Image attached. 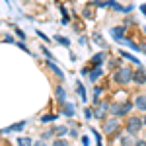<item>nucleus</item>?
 Listing matches in <instances>:
<instances>
[{"label":"nucleus","mask_w":146,"mask_h":146,"mask_svg":"<svg viewBox=\"0 0 146 146\" xmlns=\"http://www.w3.org/2000/svg\"><path fill=\"white\" fill-rule=\"evenodd\" d=\"M113 80L117 84H121V86H129L133 82V70L129 66H119L115 70V74H113Z\"/></svg>","instance_id":"obj_1"},{"label":"nucleus","mask_w":146,"mask_h":146,"mask_svg":"<svg viewBox=\"0 0 146 146\" xmlns=\"http://www.w3.org/2000/svg\"><path fill=\"white\" fill-rule=\"evenodd\" d=\"M144 127V123H142V117H129L127 119V133L129 135H138V131Z\"/></svg>","instance_id":"obj_2"},{"label":"nucleus","mask_w":146,"mask_h":146,"mask_svg":"<svg viewBox=\"0 0 146 146\" xmlns=\"http://www.w3.org/2000/svg\"><path fill=\"white\" fill-rule=\"evenodd\" d=\"M96 105H98V107L94 109V117L100 119V121H105V115L109 113V103H107V101H98Z\"/></svg>","instance_id":"obj_3"},{"label":"nucleus","mask_w":146,"mask_h":146,"mask_svg":"<svg viewBox=\"0 0 146 146\" xmlns=\"http://www.w3.org/2000/svg\"><path fill=\"white\" fill-rule=\"evenodd\" d=\"M125 31H127V25H115V27H111V29H109V33L113 35V39H115L117 43H123Z\"/></svg>","instance_id":"obj_4"},{"label":"nucleus","mask_w":146,"mask_h":146,"mask_svg":"<svg viewBox=\"0 0 146 146\" xmlns=\"http://www.w3.org/2000/svg\"><path fill=\"white\" fill-rule=\"evenodd\" d=\"M133 82H135L136 86L146 84V72H144L142 66H138V70H133Z\"/></svg>","instance_id":"obj_5"},{"label":"nucleus","mask_w":146,"mask_h":146,"mask_svg":"<svg viewBox=\"0 0 146 146\" xmlns=\"http://www.w3.org/2000/svg\"><path fill=\"white\" fill-rule=\"evenodd\" d=\"M60 111H62V115H66L68 119H72V117L76 115V107H74V103H68V101H64V103L60 105Z\"/></svg>","instance_id":"obj_6"},{"label":"nucleus","mask_w":146,"mask_h":146,"mask_svg":"<svg viewBox=\"0 0 146 146\" xmlns=\"http://www.w3.org/2000/svg\"><path fill=\"white\" fill-rule=\"evenodd\" d=\"M117 129H119V119H107V123H103V133L105 135H111Z\"/></svg>","instance_id":"obj_7"},{"label":"nucleus","mask_w":146,"mask_h":146,"mask_svg":"<svg viewBox=\"0 0 146 146\" xmlns=\"http://www.w3.org/2000/svg\"><path fill=\"white\" fill-rule=\"evenodd\" d=\"M135 107L138 109V111L146 113V94H138L135 98Z\"/></svg>","instance_id":"obj_8"},{"label":"nucleus","mask_w":146,"mask_h":146,"mask_svg":"<svg viewBox=\"0 0 146 146\" xmlns=\"http://www.w3.org/2000/svg\"><path fill=\"white\" fill-rule=\"evenodd\" d=\"M109 113H111L113 117H123V105L117 103V101H113L111 105H109Z\"/></svg>","instance_id":"obj_9"},{"label":"nucleus","mask_w":146,"mask_h":146,"mask_svg":"<svg viewBox=\"0 0 146 146\" xmlns=\"http://www.w3.org/2000/svg\"><path fill=\"white\" fill-rule=\"evenodd\" d=\"M55 98H56V101H58V105H62V103L66 101V92H64L62 86H56L55 88Z\"/></svg>","instance_id":"obj_10"},{"label":"nucleus","mask_w":146,"mask_h":146,"mask_svg":"<svg viewBox=\"0 0 146 146\" xmlns=\"http://www.w3.org/2000/svg\"><path fill=\"white\" fill-rule=\"evenodd\" d=\"M88 76H90V82H96L98 78L103 76V68H101V66H94L90 70V74H88Z\"/></svg>","instance_id":"obj_11"},{"label":"nucleus","mask_w":146,"mask_h":146,"mask_svg":"<svg viewBox=\"0 0 146 146\" xmlns=\"http://www.w3.org/2000/svg\"><path fill=\"white\" fill-rule=\"evenodd\" d=\"M47 66H49V68H51V70H53V72L56 74V76H58V80H64V72H62V68L56 66L53 60H47Z\"/></svg>","instance_id":"obj_12"},{"label":"nucleus","mask_w":146,"mask_h":146,"mask_svg":"<svg viewBox=\"0 0 146 146\" xmlns=\"http://www.w3.org/2000/svg\"><path fill=\"white\" fill-rule=\"evenodd\" d=\"M27 125V121H20V123L12 125V127H6V129H2V133H16V131H23V127Z\"/></svg>","instance_id":"obj_13"},{"label":"nucleus","mask_w":146,"mask_h":146,"mask_svg":"<svg viewBox=\"0 0 146 146\" xmlns=\"http://www.w3.org/2000/svg\"><path fill=\"white\" fill-rule=\"evenodd\" d=\"M135 144H136V136L135 135L121 136V146H135Z\"/></svg>","instance_id":"obj_14"},{"label":"nucleus","mask_w":146,"mask_h":146,"mask_svg":"<svg viewBox=\"0 0 146 146\" xmlns=\"http://www.w3.org/2000/svg\"><path fill=\"white\" fill-rule=\"evenodd\" d=\"M123 43H125L127 47H129L131 51H136V53H138V51H142V49H140V45H138V43H135V41H133L131 37H125V39H123Z\"/></svg>","instance_id":"obj_15"},{"label":"nucleus","mask_w":146,"mask_h":146,"mask_svg":"<svg viewBox=\"0 0 146 146\" xmlns=\"http://www.w3.org/2000/svg\"><path fill=\"white\" fill-rule=\"evenodd\" d=\"M103 60H105V53H98V55L92 56V64H94V66H101Z\"/></svg>","instance_id":"obj_16"},{"label":"nucleus","mask_w":146,"mask_h":146,"mask_svg":"<svg viewBox=\"0 0 146 146\" xmlns=\"http://www.w3.org/2000/svg\"><path fill=\"white\" fill-rule=\"evenodd\" d=\"M55 43H58L60 47H64V49H70V41H68L66 37H62V35H55Z\"/></svg>","instance_id":"obj_17"},{"label":"nucleus","mask_w":146,"mask_h":146,"mask_svg":"<svg viewBox=\"0 0 146 146\" xmlns=\"http://www.w3.org/2000/svg\"><path fill=\"white\" fill-rule=\"evenodd\" d=\"M92 39H94V41H96V43H98L100 47H105V41H103V35H101L100 31H94V33H92Z\"/></svg>","instance_id":"obj_18"},{"label":"nucleus","mask_w":146,"mask_h":146,"mask_svg":"<svg viewBox=\"0 0 146 146\" xmlns=\"http://www.w3.org/2000/svg\"><path fill=\"white\" fill-rule=\"evenodd\" d=\"M76 90H78V94H80V98H82V101L88 100V98H86V90H84V84H82V82H76Z\"/></svg>","instance_id":"obj_19"},{"label":"nucleus","mask_w":146,"mask_h":146,"mask_svg":"<svg viewBox=\"0 0 146 146\" xmlns=\"http://www.w3.org/2000/svg\"><path fill=\"white\" fill-rule=\"evenodd\" d=\"M18 144L20 146H33V142H31L29 136H20V138H18Z\"/></svg>","instance_id":"obj_20"},{"label":"nucleus","mask_w":146,"mask_h":146,"mask_svg":"<svg viewBox=\"0 0 146 146\" xmlns=\"http://www.w3.org/2000/svg\"><path fill=\"white\" fill-rule=\"evenodd\" d=\"M121 56H125V58H129L131 62H135L136 66H140V60H138L136 56H133V55H131V53H125V51H121Z\"/></svg>","instance_id":"obj_21"},{"label":"nucleus","mask_w":146,"mask_h":146,"mask_svg":"<svg viewBox=\"0 0 146 146\" xmlns=\"http://www.w3.org/2000/svg\"><path fill=\"white\" fill-rule=\"evenodd\" d=\"M101 94H103V86H96V88H94V101H96V103L100 101Z\"/></svg>","instance_id":"obj_22"},{"label":"nucleus","mask_w":146,"mask_h":146,"mask_svg":"<svg viewBox=\"0 0 146 146\" xmlns=\"http://www.w3.org/2000/svg\"><path fill=\"white\" fill-rule=\"evenodd\" d=\"M133 107H135V101H125V103H123V115L131 113V111H133Z\"/></svg>","instance_id":"obj_23"},{"label":"nucleus","mask_w":146,"mask_h":146,"mask_svg":"<svg viewBox=\"0 0 146 146\" xmlns=\"http://www.w3.org/2000/svg\"><path fill=\"white\" fill-rule=\"evenodd\" d=\"M55 119H58V115H41V123H53Z\"/></svg>","instance_id":"obj_24"},{"label":"nucleus","mask_w":146,"mask_h":146,"mask_svg":"<svg viewBox=\"0 0 146 146\" xmlns=\"http://www.w3.org/2000/svg\"><path fill=\"white\" fill-rule=\"evenodd\" d=\"M55 133L58 136H64L68 133V127H64V125H58V127H55Z\"/></svg>","instance_id":"obj_25"},{"label":"nucleus","mask_w":146,"mask_h":146,"mask_svg":"<svg viewBox=\"0 0 146 146\" xmlns=\"http://www.w3.org/2000/svg\"><path fill=\"white\" fill-rule=\"evenodd\" d=\"M12 29L16 31V35H18V37H20L22 41H25V33H23V31L20 29V27H18V25H14V23H12Z\"/></svg>","instance_id":"obj_26"},{"label":"nucleus","mask_w":146,"mask_h":146,"mask_svg":"<svg viewBox=\"0 0 146 146\" xmlns=\"http://www.w3.org/2000/svg\"><path fill=\"white\" fill-rule=\"evenodd\" d=\"M82 16H84V18H94V10H92V6H86V8H84V12H82Z\"/></svg>","instance_id":"obj_27"},{"label":"nucleus","mask_w":146,"mask_h":146,"mask_svg":"<svg viewBox=\"0 0 146 146\" xmlns=\"http://www.w3.org/2000/svg\"><path fill=\"white\" fill-rule=\"evenodd\" d=\"M41 51H43V56H45L47 60H53V58H55V56H53V53H51L47 47H41Z\"/></svg>","instance_id":"obj_28"},{"label":"nucleus","mask_w":146,"mask_h":146,"mask_svg":"<svg viewBox=\"0 0 146 146\" xmlns=\"http://www.w3.org/2000/svg\"><path fill=\"white\" fill-rule=\"evenodd\" d=\"M53 146H70V144H68V142L64 140V138H62V136H58L55 142H53Z\"/></svg>","instance_id":"obj_29"},{"label":"nucleus","mask_w":146,"mask_h":146,"mask_svg":"<svg viewBox=\"0 0 146 146\" xmlns=\"http://www.w3.org/2000/svg\"><path fill=\"white\" fill-rule=\"evenodd\" d=\"M16 45L20 47V49H22V51H25V53H27V55H31V51H29V49H27V45H25V43H23L22 39H20V41H16Z\"/></svg>","instance_id":"obj_30"},{"label":"nucleus","mask_w":146,"mask_h":146,"mask_svg":"<svg viewBox=\"0 0 146 146\" xmlns=\"http://www.w3.org/2000/svg\"><path fill=\"white\" fill-rule=\"evenodd\" d=\"M84 117H86L88 121H90V119H94V109H90V107H86V109H84Z\"/></svg>","instance_id":"obj_31"},{"label":"nucleus","mask_w":146,"mask_h":146,"mask_svg":"<svg viewBox=\"0 0 146 146\" xmlns=\"http://www.w3.org/2000/svg\"><path fill=\"white\" fill-rule=\"evenodd\" d=\"M53 133H55V129H51V131H45V133L41 135V138H43V140H49V138L53 136Z\"/></svg>","instance_id":"obj_32"},{"label":"nucleus","mask_w":146,"mask_h":146,"mask_svg":"<svg viewBox=\"0 0 146 146\" xmlns=\"http://www.w3.org/2000/svg\"><path fill=\"white\" fill-rule=\"evenodd\" d=\"M37 35H39V37H41V39H43V43H51V41H49V37H47V35L43 33V31H41V29H37Z\"/></svg>","instance_id":"obj_33"},{"label":"nucleus","mask_w":146,"mask_h":146,"mask_svg":"<svg viewBox=\"0 0 146 146\" xmlns=\"http://www.w3.org/2000/svg\"><path fill=\"white\" fill-rule=\"evenodd\" d=\"M4 43H16V39L12 35H4Z\"/></svg>","instance_id":"obj_34"},{"label":"nucleus","mask_w":146,"mask_h":146,"mask_svg":"<svg viewBox=\"0 0 146 146\" xmlns=\"http://www.w3.org/2000/svg\"><path fill=\"white\" fill-rule=\"evenodd\" d=\"M80 45H88V37H86V35L80 37Z\"/></svg>","instance_id":"obj_35"},{"label":"nucleus","mask_w":146,"mask_h":146,"mask_svg":"<svg viewBox=\"0 0 146 146\" xmlns=\"http://www.w3.org/2000/svg\"><path fill=\"white\" fill-rule=\"evenodd\" d=\"M33 146H47V144H45V140L41 138V140H37V142H33Z\"/></svg>","instance_id":"obj_36"},{"label":"nucleus","mask_w":146,"mask_h":146,"mask_svg":"<svg viewBox=\"0 0 146 146\" xmlns=\"http://www.w3.org/2000/svg\"><path fill=\"white\" fill-rule=\"evenodd\" d=\"M68 133H70V136H74V138L78 136V131H76V129H72V131H68Z\"/></svg>","instance_id":"obj_37"},{"label":"nucleus","mask_w":146,"mask_h":146,"mask_svg":"<svg viewBox=\"0 0 146 146\" xmlns=\"http://www.w3.org/2000/svg\"><path fill=\"white\" fill-rule=\"evenodd\" d=\"M82 146H90V140H88V138H86V136H84V138H82Z\"/></svg>","instance_id":"obj_38"},{"label":"nucleus","mask_w":146,"mask_h":146,"mask_svg":"<svg viewBox=\"0 0 146 146\" xmlns=\"http://www.w3.org/2000/svg\"><path fill=\"white\" fill-rule=\"evenodd\" d=\"M135 146H146V140H136Z\"/></svg>","instance_id":"obj_39"},{"label":"nucleus","mask_w":146,"mask_h":146,"mask_svg":"<svg viewBox=\"0 0 146 146\" xmlns=\"http://www.w3.org/2000/svg\"><path fill=\"white\" fill-rule=\"evenodd\" d=\"M140 12H142V14L146 16V4H142V6H140Z\"/></svg>","instance_id":"obj_40"},{"label":"nucleus","mask_w":146,"mask_h":146,"mask_svg":"<svg viewBox=\"0 0 146 146\" xmlns=\"http://www.w3.org/2000/svg\"><path fill=\"white\" fill-rule=\"evenodd\" d=\"M140 49H142V51H144V53H146V41H144V43H142V45H140Z\"/></svg>","instance_id":"obj_41"},{"label":"nucleus","mask_w":146,"mask_h":146,"mask_svg":"<svg viewBox=\"0 0 146 146\" xmlns=\"http://www.w3.org/2000/svg\"><path fill=\"white\" fill-rule=\"evenodd\" d=\"M142 123H144V127H146V113H144V117H142Z\"/></svg>","instance_id":"obj_42"}]
</instances>
